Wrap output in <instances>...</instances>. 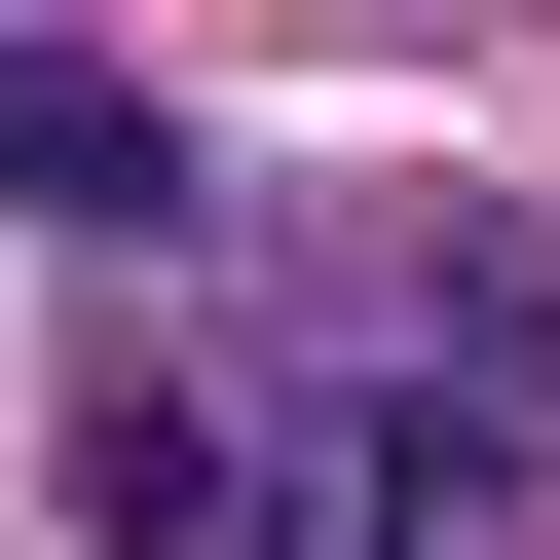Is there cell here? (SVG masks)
Instances as JSON below:
<instances>
[{"label": "cell", "instance_id": "1", "mask_svg": "<svg viewBox=\"0 0 560 560\" xmlns=\"http://www.w3.org/2000/svg\"><path fill=\"white\" fill-rule=\"evenodd\" d=\"M0 187L150 261V224H187V113H150V75H75V38H0Z\"/></svg>", "mask_w": 560, "mask_h": 560}]
</instances>
